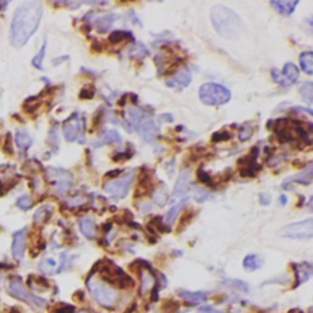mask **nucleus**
Returning <instances> with one entry per match:
<instances>
[{"instance_id":"obj_1","label":"nucleus","mask_w":313,"mask_h":313,"mask_svg":"<svg viewBox=\"0 0 313 313\" xmlns=\"http://www.w3.org/2000/svg\"><path fill=\"white\" fill-rule=\"evenodd\" d=\"M42 15L43 6L39 1H26L17 7L10 26L9 38L12 47L21 48L29 42L39 26Z\"/></svg>"},{"instance_id":"obj_2","label":"nucleus","mask_w":313,"mask_h":313,"mask_svg":"<svg viewBox=\"0 0 313 313\" xmlns=\"http://www.w3.org/2000/svg\"><path fill=\"white\" fill-rule=\"evenodd\" d=\"M210 19L215 32L225 39H238L246 30L241 17L224 5H215L213 7L210 11Z\"/></svg>"},{"instance_id":"obj_3","label":"nucleus","mask_w":313,"mask_h":313,"mask_svg":"<svg viewBox=\"0 0 313 313\" xmlns=\"http://www.w3.org/2000/svg\"><path fill=\"white\" fill-rule=\"evenodd\" d=\"M87 287L91 291L92 296L96 299L101 306L110 309L115 305L118 301V292L110 286V285L105 284V282L101 281L99 279L94 278L91 276L87 280Z\"/></svg>"},{"instance_id":"obj_4","label":"nucleus","mask_w":313,"mask_h":313,"mask_svg":"<svg viewBox=\"0 0 313 313\" xmlns=\"http://www.w3.org/2000/svg\"><path fill=\"white\" fill-rule=\"evenodd\" d=\"M231 98V92L223 85L214 82H208L201 86L200 99L203 104L210 106L223 105L228 103Z\"/></svg>"},{"instance_id":"obj_5","label":"nucleus","mask_w":313,"mask_h":313,"mask_svg":"<svg viewBox=\"0 0 313 313\" xmlns=\"http://www.w3.org/2000/svg\"><path fill=\"white\" fill-rule=\"evenodd\" d=\"M130 121L134 125L136 131L141 135L144 141H153L158 135V127L154 120L149 116H144L139 109H130L129 110Z\"/></svg>"},{"instance_id":"obj_6","label":"nucleus","mask_w":313,"mask_h":313,"mask_svg":"<svg viewBox=\"0 0 313 313\" xmlns=\"http://www.w3.org/2000/svg\"><path fill=\"white\" fill-rule=\"evenodd\" d=\"M7 292H9L11 296L16 297V299L25 301L26 304L31 305L33 307H38V309H42V307L47 306V301L42 297H38L35 295L31 294L29 290L25 287L24 282L19 277H14L11 278V280L9 281V286H7Z\"/></svg>"},{"instance_id":"obj_7","label":"nucleus","mask_w":313,"mask_h":313,"mask_svg":"<svg viewBox=\"0 0 313 313\" xmlns=\"http://www.w3.org/2000/svg\"><path fill=\"white\" fill-rule=\"evenodd\" d=\"M279 235L281 238L289 239H311L313 235L312 218L284 226V228L279 230Z\"/></svg>"},{"instance_id":"obj_8","label":"nucleus","mask_w":313,"mask_h":313,"mask_svg":"<svg viewBox=\"0 0 313 313\" xmlns=\"http://www.w3.org/2000/svg\"><path fill=\"white\" fill-rule=\"evenodd\" d=\"M86 129V121L83 118H80V114L75 113L64 123L63 132L65 136L66 141H76L80 139V142H85V132Z\"/></svg>"},{"instance_id":"obj_9","label":"nucleus","mask_w":313,"mask_h":313,"mask_svg":"<svg viewBox=\"0 0 313 313\" xmlns=\"http://www.w3.org/2000/svg\"><path fill=\"white\" fill-rule=\"evenodd\" d=\"M102 277L105 279L109 284L119 285L120 287L134 286V280L121 271V268L114 266V263H106L102 269Z\"/></svg>"},{"instance_id":"obj_10","label":"nucleus","mask_w":313,"mask_h":313,"mask_svg":"<svg viewBox=\"0 0 313 313\" xmlns=\"http://www.w3.org/2000/svg\"><path fill=\"white\" fill-rule=\"evenodd\" d=\"M135 179V173L130 172L123 177L111 180L104 185V190L108 193H110L114 198H124L129 192L130 186L132 185V181Z\"/></svg>"},{"instance_id":"obj_11","label":"nucleus","mask_w":313,"mask_h":313,"mask_svg":"<svg viewBox=\"0 0 313 313\" xmlns=\"http://www.w3.org/2000/svg\"><path fill=\"white\" fill-rule=\"evenodd\" d=\"M26 234L27 228L21 229L16 231L12 238V254L16 259H22L25 254V248H26Z\"/></svg>"},{"instance_id":"obj_12","label":"nucleus","mask_w":313,"mask_h":313,"mask_svg":"<svg viewBox=\"0 0 313 313\" xmlns=\"http://www.w3.org/2000/svg\"><path fill=\"white\" fill-rule=\"evenodd\" d=\"M257 156H258V148H253L251 151V153L248 154L247 157L243 158V169L240 170V174L243 177H254V175L257 174V170L256 169V159Z\"/></svg>"},{"instance_id":"obj_13","label":"nucleus","mask_w":313,"mask_h":313,"mask_svg":"<svg viewBox=\"0 0 313 313\" xmlns=\"http://www.w3.org/2000/svg\"><path fill=\"white\" fill-rule=\"evenodd\" d=\"M191 82V72L187 69H182L176 75L173 76L172 78L167 81V86L173 88H185L190 85Z\"/></svg>"},{"instance_id":"obj_14","label":"nucleus","mask_w":313,"mask_h":313,"mask_svg":"<svg viewBox=\"0 0 313 313\" xmlns=\"http://www.w3.org/2000/svg\"><path fill=\"white\" fill-rule=\"evenodd\" d=\"M190 185H191L190 173L182 170V172L180 173L179 177H177L176 182H175L174 195L176 196V197H181V196H184L188 191V188H190Z\"/></svg>"},{"instance_id":"obj_15","label":"nucleus","mask_w":313,"mask_h":313,"mask_svg":"<svg viewBox=\"0 0 313 313\" xmlns=\"http://www.w3.org/2000/svg\"><path fill=\"white\" fill-rule=\"evenodd\" d=\"M281 77L284 78L286 86L292 85V83H296L297 80L300 77V71L297 69V66L292 63H286L284 65V70L280 73Z\"/></svg>"},{"instance_id":"obj_16","label":"nucleus","mask_w":313,"mask_h":313,"mask_svg":"<svg viewBox=\"0 0 313 313\" xmlns=\"http://www.w3.org/2000/svg\"><path fill=\"white\" fill-rule=\"evenodd\" d=\"M295 269H296V285L304 284L311 278L312 276V266L311 263H302V264H295Z\"/></svg>"},{"instance_id":"obj_17","label":"nucleus","mask_w":313,"mask_h":313,"mask_svg":"<svg viewBox=\"0 0 313 313\" xmlns=\"http://www.w3.org/2000/svg\"><path fill=\"white\" fill-rule=\"evenodd\" d=\"M78 225H80L81 233H82L86 238L93 239L94 236H96L97 226L94 220L91 217L82 218V219L80 220V223H78Z\"/></svg>"},{"instance_id":"obj_18","label":"nucleus","mask_w":313,"mask_h":313,"mask_svg":"<svg viewBox=\"0 0 313 313\" xmlns=\"http://www.w3.org/2000/svg\"><path fill=\"white\" fill-rule=\"evenodd\" d=\"M286 184H290V182H299V184L302 185H310L312 182V164L307 165L306 169L304 170L300 174L295 175V176L290 177V179L285 180Z\"/></svg>"},{"instance_id":"obj_19","label":"nucleus","mask_w":313,"mask_h":313,"mask_svg":"<svg viewBox=\"0 0 313 313\" xmlns=\"http://www.w3.org/2000/svg\"><path fill=\"white\" fill-rule=\"evenodd\" d=\"M179 295L182 299H185L186 301L193 305L201 304V302H205L207 300V294L206 292H192L186 291V290H179Z\"/></svg>"},{"instance_id":"obj_20","label":"nucleus","mask_w":313,"mask_h":313,"mask_svg":"<svg viewBox=\"0 0 313 313\" xmlns=\"http://www.w3.org/2000/svg\"><path fill=\"white\" fill-rule=\"evenodd\" d=\"M118 19V15L116 14H109L105 15V16H102L99 19H97L96 26H97V31L104 33L108 31L111 27V25L115 22V20Z\"/></svg>"},{"instance_id":"obj_21","label":"nucleus","mask_w":313,"mask_h":313,"mask_svg":"<svg viewBox=\"0 0 313 313\" xmlns=\"http://www.w3.org/2000/svg\"><path fill=\"white\" fill-rule=\"evenodd\" d=\"M263 266V259L258 254H248L243 258V268L248 272H254Z\"/></svg>"},{"instance_id":"obj_22","label":"nucleus","mask_w":313,"mask_h":313,"mask_svg":"<svg viewBox=\"0 0 313 313\" xmlns=\"http://www.w3.org/2000/svg\"><path fill=\"white\" fill-rule=\"evenodd\" d=\"M141 274V289L142 292H146L149 291L152 287H154V285L157 284L156 281V277L151 273L149 271L144 269V271L139 272Z\"/></svg>"},{"instance_id":"obj_23","label":"nucleus","mask_w":313,"mask_h":313,"mask_svg":"<svg viewBox=\"0 0 313 313\" xmlns=\"http://www.w3.org/2000/svg\"><path fill=\"white\" fill-rule=\"evenodd\" d=\"M271 4L280 14L290 15L295 11L296 6L299 5V1H271Z\"/></svg>"},{"instance_id":"obj_24","label":"nucleus","mask_w":313,"mask_h":313,"mask_svg":"<svg viewBox=\"0 0 313 313\" xmlns=\"http://www.w3.org/2000/svg\"><path fill=\"white\" fill-rule=\"evenodd\" d=\"M15 139H16L17 147H19L21 151H26V149H29L32 144L31 136H30V135L27 134V131H25V130H17Z\"/></svg>"},{"instance_id":"obj_25","label":"nucleus","mask_w":313,"mask_h":313,"mask_svg":"<svg viewBox=\"0 0 313 313\" xmlns=\"http://www.w3.org/2000/svg\"><path fill=\"white\" fill-rule=\"evenodd\" d=\"M129 55L135 59H143L144 57L149 55V50L147 49L143 43L137 42L129 48Z\"/></svg>"},{"instance_id":"obj_26","label":"nucleus","mask_w":313,"mask_h":313,"mask_svg":"<svg viewBox=\"0 0 313 313\" xmlns=\"http://www.w3.org/2000/svg\"><path fill=\"white\" fill-rule=\"evenodd\" d=\"M300 64H301V69L307 73V75H312L313 73V53L311 50L304 52L300 55Z\"/></svg>"},{"instance_id":"obj_27","label":"nucleus","mask_w":313,"mask_h":313,"mask_svg":"<svg viewBox=\"0 0 313 313\" xmlns=\"http://www.w3.org/2000/svg\"><path fill=\"white\" fill-rule=\"evenodd\" d=\"M186 203H187V198L186 200H182L181 202H179L177 205H174L172 208H170L169 212L167 213V223L169 224V225H173V224H174V221L176 220V217L179 215V213L181 212V209L185 207Z\"/></svg>"},{"instance_id":"obj_28","label":"nucleus","mask_w":313,"mask_h":313,"mask_svg":"<svg viewBox=\"0 0 313 313\" xmlns=\"http://www.w3.org/2000/svg\"><path fill=\"white\" fill-rule=\"evenodd\" d=\"M50 214H52V207H50V206H43V207H40L39 209L35 212L33 221H35V224H40L43 223V221L49 219Z\"/></svg>"},{"instance_id":"obj_29","label":"nucleus","mask_w":313,"mask_h":313,"mask_svg":"<svg viewBox=\"0 0 313 313\" xmlns=\"http://www.w3.org/2000/svg\"><path fill=\"white\" fill-rule=\"evenodd\" d=\"M300 94L302 96V99L306 102L307 104H311L313 102V85L312 82L307 81L304 82L300 87Z\"/></svg>"},{"instance_id":"obj_30","label":"nucleus","mask_w":313,"mask_h":313,"mask_svg":"<svg viewBox=\"0 0 313 313\" xmlns=\"http://www.w3.org/2000/svg\"><path fill=\"white\" fill-rule=\"evenodd\" d=\"M102 139H103L104 143H116V142L121 141V137L120 134L115 130H106V131H104Z\"/></svg>"},{"instance_id":"obj_31","label":"nucleus","mask_w":313,"mask_h":313,"mask_svg":"<svg viewBox=\"0 0 313 313\" xmlns=\"http://www.w3.org/2000/svg\"><path fill=\"white\" fill-rule=\"evenodd\" d=\"M45 52H47V42L43 43L42 48L39 49L38 54L35 55V57L33 58V60H32L33 66H35V69H38V70H43V60H44Z\"/></svg>"},{"instance_id":"obj_32","label":"nucleus","mask_w":313,"mask_h":313,"mask_svg":"<svg viewBox=\"0 0 313 313\" xmlns=\"http://www.w3.org/2000/svg\"><path fill=\"white\" fill-rule=\"evenodd\" d=\"M127 37L132 38L131 33L126 31H114L110 33V35H109V42L113 43V44H116V43L123 42V40L126 39Z\"/></svg>"},{"instance_id":"obj_33","label":"nucleus","mask_w":313,"mask_h":313,"mask_svg":"<svg viewBox=\"0 0 313 313\" xmlns=\"http://www.w3.org/2000/svg\"><path fill=\"white\" fill-rule=\"evenodd\" d=\"M154 201L160 207L165 205V202L168 201V192L165 191L164 187H157L156 192H154Z\"/></svg>"},{"instance_id":"obj_34","label":"nucleus","mask_w":313,"mask_h":313,"mask_svg":"<svg viewBox=\"0 0 313 313\" xmlns=\"http://www.w3.org/2000/svg\"><path fill=\"white\" fill-rule=\"evenodd\" d=\"M55 267H57V262H55L54 259H52V258H47L42 262V264H40L39 268H40V271L43 272V273L52 274Z\"/></svg>"},{"instance_id":"obj_35","label":"nucleus","mask_w":313,"mask_h":313,"mask_svg":"<svg viewBox=\"0 0 313 313\" xmlns=\"http://www.w3.org/2000/svg\"><path fill=\"white\" fill-rule=\"evenodd\" d=\"M197 177L203 185H207V186H213L212 176H209V174H208V173H206L205 170H203V168H200V169L197 170Z\"/></svg>"},{"instance_id":"obj_36","label":"nucleus","mask_w":313,"mask_h":313,"mask_svg":"<svg viewBox=\"0 0 313 313\" xmlns=\"http://www.w3.org/2000/svg\"><path fill=\"white\" fill-rule=\"evenodd\" d=\"M16 205H17V207L20 208V209H22V210H29L30 208L32 207V200H31V197H30V196H27V195L21 196V197H20L19 200H17Z\"/></svg>"},{"instance_id":"obj_37","label":"nucleus","mask_w":313,"mask_h":313,"mask_svg":"<svg viewBox=\"0 0 313 313\" xmlns=\"http://www.w3.org/2000/svg\"><path fill=\"white\" fill-rule=\"evenodd\" d=\"M212 198V193L208 192V191L203 190V188H197L195 191V200L197 202H205V201Z\"/></svg>"},{"instance_id":"obj_38","label":"nucleus","mask_w":313,"mask_h":313,"mask_svg":"<svg viewBox=\"0 0 313 313\" xmlns=\"http://www.w3.org/2000/svg\"><path fill=\"white\" fill-rule=\"evenodd\" d=\"M231 135L226 131L221 132H215L213 134V142H220V141H226V139H230Z\"/></svg>"},{"instance_id":"obj_39","label":"nucleus","mask_w":313,"mask_h":313,"mask_svg":"<svg viewBox=\"0 0 313 313\" xmlns=\"http://www.w3.org/2000/svg\"><path fill=\"white\" fill-rule=\"evenodd\" d=\"M252 132H253V129L250 125H245L241 129V132H240V139L241 141H245V139H248L251 137Z\"/></svg>"},{"instance_id":"obj_40","label":"nucleus","mask_w":313,"mask_h":313,"mask_svg":"<svg viewBox=\"0 0 313 313\" xmlns=\"http://www.w3.org/2000/svg\"><path fill=\"white\" fill-rule=\"evenodd\" d=\"M59 134H58V129L57 127H53L49 132V142L54 146H58V142H59V139H58Z\"/></svg>"},{"instance_id":"obj_41","label":"nucleus","mask_w":313,"mask_h":313,"mask_svg":"<svg viewBox=\"0 0 313 313\" xmlns=\"http://www.w3.org/2000/svg\"><path fill=\"white\" fill-rule=\"evenodd\" d=\"M94 96V90H91V88L85 87L82 91H81L80 97L82 99H92Z\"/></svg>"},{"instance_id":"obj_42","label":"nucleus","mask_w":313,"mask_h":313,"mask_svg":"<svg viewBox=\"0 0 313 313\" xmlns=\"http://www.w3.org/2000/svg\"><path fill=\"white\" fill-rule=\"evenodd\" d=\"M259 203L262 206H268L271 203V196L267 195V193H261L259 195Z\"/></svg>"},{"instance_id":"obj_43","label":"nucleus","mask_w":313,"mask_h":313,"mask_svg":"<svg viewBox=\"0 0 313 313\" xmlns=\"http://www.w3.org/2000/svg\"><path fill=\"white\" fill-rule=\"evenodd\" d=\"M57 313H72L73 312V306H69V305H64V306L59 307V309L55 310Z\"/></svg>"},{"instance_id":"obj_44","label":"nucleus","mask_w":313,"mask_h":313,"mask_svg":"<svg viewBox=\"0 0 313 313\" xmlns=\"http://www.w3.org/2000/svg\"><path fill=\"white\" fill-rule=\"evenodd\" d=\"M198 312H200V313H220V312L215 311V310L213 309V307H210V306L202 307V309H200V311H198Z\"/></svg>"},{"instance_id":"obj_45","label":"nucleus","mask_w":313,"mask_h":313,"mask_svg":"<svg viewBox=\"0 0 313 313\" xmlns=\"http://www.w3.org/2000/svg\"><path fill=\"white\" fill-rule=\"evenodd\" d=\"M121 174V170H114V172H110V173H108V174H106V176H109V177H116V176H119V175Z\"/></svg>"},{"instance_id":"obj_46","label":"nucleus","mask_w":313,"mask_h":313,"mask_svg":"<svg viewBox=\"0 0 313 313\" xmlns=\"http://www.w3.org/2000/svg\"><path fill=\"white\" fill-rule=\"evenodd\" d=\"M279 202H280L281 206H285L287 203V197L285 195H281L280 198H279Z\"/></svg>"},{"instance_id":"obj_47","label":"nucleus","mask_w":313,"mask_h":313,"mask_svg":"<svg viewBox=\"0 0 313 313\" xmlns=\"http://www.w3.org/2000/svg\"><path fill=\"white\" fill-rule=\"evenodd\" d=\"M7 5V2H0V7H4V6H6Z\"/></svg>"},{"instance_id":"obj_48","label":"nucleus","mask_w":313,"mask_h":313,"mask_svg":"<svg viewBox=\"0 0 313 313\" xmlns=\"http://www.w3.org/2000/svg\"><path fill=\"white\" fill-rule=\"evenodd\" d=\"M78 313H88V312L87 311H80Z\"/></svg>"}]
</instances>
